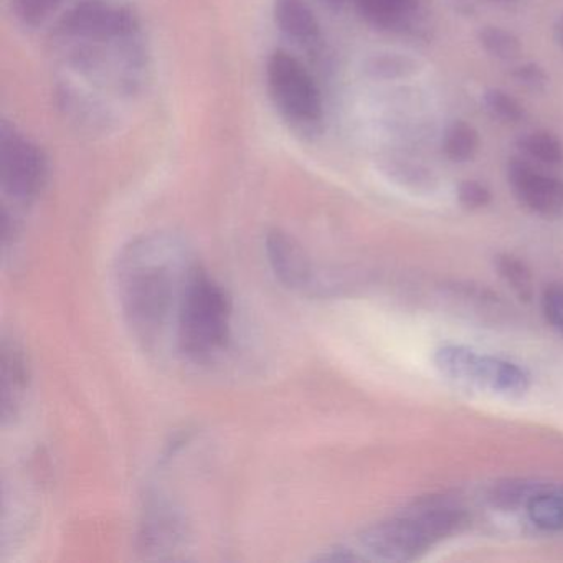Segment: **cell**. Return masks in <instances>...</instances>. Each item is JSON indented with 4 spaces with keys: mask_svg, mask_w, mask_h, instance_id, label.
<instances>
[{
    "mask_svg": "<svg viewBox=\"0 0 563 563\" xmlns=\"http://www.w3.org/2000/svg\"><path fill=\"white\" fill-rule=\"evenodd\" d=\"M2 375H0V405H2V421L8 423L19 413L29 387V365L24 351L18 342L2 341Z\"/></svg>",
    "mask_w": 563,
    "mask_h": 563,
    "instance_id": "obj_11",
    "label": "cell"
},
{
    "mask_svg": "<svg viewBox=\"0 0 563 563\" xmlns=\"http://www.w3.org/2000/svg\"><path fill=\"white\" fill-rule=\"evenodd\" d=\"M483 108L490 120L500 124H519L526 118V108L512 95L500 88H490L484 91Z\"/></svg>",
    "mask_w": 563,
    "mask_h": 563,
    "instance_id": "obj_17",
    "label": "cell"
},
{
    "mask_svg": "<svg viewBox=\"0 0 563 563\" xmlns=\"http://www.w3.org/2000/svg\"><path fill=\"white\" fill-rule=\"evenodd\" d=\"M466 522V512L460 507L430 500L404 516L375 523L365 530L361 543L377 559L408 562L418 559L444 537L460 532Z\"/></svg>",
    "mask_w": 563,
    "mask_h": 563,
    "instance_id": "obj_4",
    "label": "cell"
},
{
    "mask_svg": "<svg viewBox=\"0 0 563 563\" xmlns=\"http://www.w3.org/2000/svg\"><path fill=\"white\" fill-rule=\"evenodd\" d=\"M232 301L199 265L190 276L177 314L176 345L192 362H209L229 344Z\"/></svg>",
    "mask_w": 563,
    "mask_h": 563,
    "instance_id": "obj_3",
    "label": "cell"
},
{
    "mask_svg": "<svg viewBox=\"0 0 563 563\" xmlns=\"http://www.w3.org/2000/svg\"><path fill=\"white\" fill-rule=\"evenodd\" d=\"M48 159L44 151L18 128H0V187L5 200L27 207L47 186Z\"/></svg>",
    "mask_w": 563,
    "mask_h": 563,
    "instance_id": "obj_7",
    "label": "cell"
},
{
    "mask_svg": "<svg viewBox=\"0 0 563 563\" xmlns=\"http://www.w3.org/2000/svg\"><path fill=\"white\" fill-rule=\"evenodd\" d=\"M266 255L283 285L292 289H311L314 282L311 262L292 236L275 230L266 236Z\"/></svg>",
    "mask_w": 563,
    "mask_h": 563,
    "instance_id": "obj_9",
    "label": "cell"
},
{
    "mask_svg": "<svg viewBox=\"0 0 563 563\" xmlns=\"http://www.w3.org/2000/svg\"><path fill=\"white\" fill-rule=\"evenodd\" d=\"M481 137L476 128L466 121H453L444 131L443 153L451 163H467L476 157Z\"/></svg>",
    "mask_w": 563,
    "mask_h": 563,
    "instance_id": "obj_15",
    "label": "cell"
},
{
    "mask_svg": "<svg viewBox=\"0 0 563 563\" xmlns=\"http://www.w3.org/2000/svg\"><path fill=\"white\" fill-rule=\"evenodd\" d=\"M493 2H510V0H493Z\"/></svg>",
    "mask_w": 563,
    "mask_h": 563,
    "instance_id": "obj_26",
    "label": "cell"
},
{
    "mask_svg": "<svg viewBox=\"0 0 563 563\" xmlns=\"http://www.w3.org/2000/svg\"><path fill=\"white\" fill-rule=\"evenodd\" d=\"M536 493L537 489L533 490L532 484L512 483V481H509V483L499 484V486L494 487L490 499L499 507H516L522 500H526L527 504V500Z\"/></svg>",
    "mask_w": 563,
    "mask_h": 563,
    "instance_id": "obj_22",
    "label": "cell"
},
{
    "mask_svg": "<svg viewBox=\"0 0 563 563\" xmlns=\"http://www.w3.org/2000/svg\"><path fill=\"white\" fill-rule=\"evenodd\" d=\"M60 64V98L80 121H110L111 101L133 97L143 87L147 52L140 19L111 0H81L52 32Z\"/></svg>",
    "mask_w": 563,
    "mask_h": 563,
    "instance_id": "obj_1",
    "label": "cell"
},
{
    "mask_svg": "<svg viewBox=\"0 0 563 563\" xmlns=\"http://www.w3.org/2000/svg\"><path fill=\"white\" fill-rule=\"evenodd\" d=\"M361 18L378 31H397L410 21L415 0H354Z\"/></svg>",
    "mask_w": 563,
    "mask_h": 563,
    "instance_id": "obj_12",
    "label": "cell"
},
{
    "mask_svg": "<svg viewBox=\"0 0 563 563\" xmlns=\"http://www.w3.org/2000/svg\"><path fill=\"white\" fill-rule=\"evenodd\" d=\"M493 194L479 180H463L457 186V202L467 210H479L489 206Z\"/></svg>",
    "mask_w": 563,
    "mask_h": 563,
    "instance_id": "obj_23",
    "label": "cell"
},
{
    "mask_svg": "<svg viewBox=\"0 0 563 563\" xmlns=\"http://www.w3.org/2000/svg\"><path fill=\"white\" fill-rule=\"evenodd\" d=\"M265 77L269 100L282 120L298 133H318L324 123V100L302 62L278 48L266 62Z\"/></svg>",
    "mask_w": 563,
    "mask_h": 563,
    "instance_id": "obj_5",
    "label": "cell"
},
{
    "mask_svg": "<svg viewBox=\"0 0 563 563\" xmlns=\"http://www.w3.org/2000/svg\"><path fill=\"white\" fill-rule=\"evenodd\" d=\"M68 0H11L12 14L19 24L37 29L51 21Z\"/></svg>",
    "mask_w": 563,
    "mask_h": 563,
    "instance_id": "obj_20",
    "label": "cell"
},
{
    "mask_svg": "<svg viewBox=\"0 0 563 563\" xmlns=\"http://www.w3.org/2000/svg\"><path fill=\"white\" fill-rule=\"evenodd\" d=\"M196 266L186 246L166 233L141 236L121 252L118 298L128 325L141 341L154 344L167 325L176 328L180 302Z\"/></svg>",
    "mask_w": 563,
    "mask_h": 563,
    "instance_id": "obj_2",
    "label": "cell"
},
{
    "mask_svg": "<svg viewBox=\"0 0 563 563\" xmlns=\"http://www.w3.org/2000/svg\"><path fill=\"white\" fill-rule=\"evenodd\" d=\"M441 375L463 387L499 397H520L529 388V375L519 365L494 355L477 354L463 345H446L434 354Z\"/></svg>",
    "mask_w": 563,
    "mask_h": 563,
    "instance_id": "obj_6",
    "label": "cell"
},
{
    "mask_svg": "<svg viewBox=\"0 0 563 563\" xmlns=\"http://www.w3.org/2000/svg\"><path fill=\"white\" fill-rule=\"evenodd\" d=\"M553 38H555L556 45L563 51V14L553 24Z\"/></svg>",
    "mask_w": 563,
    "mask_h": 563,
    "instance_id": "obj_25",
    "label": "cell"
},
{
    "mask_svg": "<svg viewBox=\"0 0 563 563\" xmlns=\"http://www.w3.org/2000/svg\"><path fill=\"white\" fill-rule=\"evenodd\" d=\"M522 157L539 166L559 167L563 164V143L549 131H530L517 140Z\"/></svg>",
    "mask_w": 563,
    "mask_h": 563,
    "instance_id": "obj_13",
    "label": "cell"
},
{
    "mask_svg": "<svg viewBox=\"0 0 563 563\" xmlns=\"http://www.w3.org/2000/svg\"><path fill=\"white\" fill-rule=\"evenodd\" d=\"M496 266L504 282L519 296V299L529 302L533 298L532 273L522 260L506 253L497 256Z\"/></svg>",
    "mask_w": 563,
    "mask_h": 563,
    "instance_id": "obj_18",
    "label": "cell"
},
{
    "mask_svg": "<svg viewBox=\"0 0 563 563\" xmlns=\"http://www.w3.org/2000/svg\"><path fill=\"white\" fill-rule=\"evenodd\" d=\"M506 174L514 196L526 209L542 219H563V179L526 157L510 159Z\"/></svg>",
    "mask_w": 563,
    "mask_h": 563,
    "instance_id": "obj_8",
    "label": "cell"
},
{
    "mask_svg": "<svg viewBox=\"0 0 563 563\" xmlns=\"http://www.w3.org/2000/svg\"><path fill=\"white\" fill-rule=\"evenodd\" d=\"M420 70V64L415 58L401 54H380L372 58L367 65L371 77L377 80H401L413 77Z\"/></svg>",
    "mask_w": 563,
    "mask_h": 563,
    "instance_id": "obj_19",
    "label": "cell"
},
{
    "mask_svg": "<svg viewBox=\"0 0 563 563\" xmlns=\"http://www.w3.org/2000/svg\"><path fill=\"white\" fill-rule=\"evenodd\" d=\"M273 15L276 27L292 44L299 45L308 54L321 51V25L306 0H275Z\"/></svg>",
    "mask_w": 563,
    "mask_h": 563,
    "instance_id": "obj_10",
    "label": "cell"
},
{
    "mask_svg": "<svg viewBox=\"0 0 563 563\" xmlns=\"http://www.w3.org/2000/svg\"><path fill=\"white\" fill-rule=\"evenodd\" d=\"M481 47L499 62H516L522 55V42L516 34L497 25H484L477 32Z\"/></svg>",
    "mask_w": 563,
    "mask_h": 563,
    "instance_id": "obj_16",
    "label": "cell"
},
{
    "mask_svg": "<svg viewBox=\"0 0 563 563\" xmlns=\"http://www.w3.org/2000/svg\"><path fill=\"white\" fill-rule=\"evenodd\" d=\"M530 522L542 530H563V493L539 489L527 500Z\"/></svg>",
    "mask_w": 563,
    "mask_h": 563,
    "instance_id": "obj_14",
    "label": "cell"
},
{
    "mask_svg": "<svg viewBox=\"0 0 563 563\" xmlns=\"http://www.w3.org/2000/svg\"><path fill=\"white\" fill-rule=\"evenodd\" d=\"M512 78L519 87L526 88L527 91H532V93H542L549 85L547 71L540 65L532 64V62L517 65L512 70Z\"/></svg>",
    "mask_w": 563,
    "mask_h": 563,
    "instance_id": "obj_24",
    "label": "cell"
},
{
    "mask_svg": "<svg viewBox=\"0 0 563 563\" xmlns=\"http://www.w3.org/2000/svg\"><path fill=\"white\" fill-rule=\"evenodd\" d=\"M542 311L547 322L563 335V285L553 283L543 289Z\"/></svg>",
    "mask_w": 563,
    "mask_h": 563,
    "instance_id": "obj_21",
    "label": "cell"
}]
</instances>
